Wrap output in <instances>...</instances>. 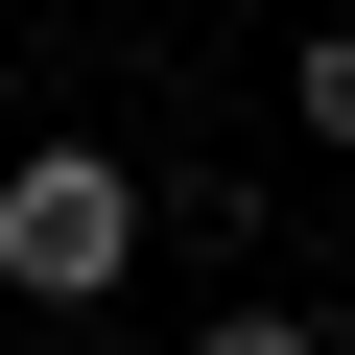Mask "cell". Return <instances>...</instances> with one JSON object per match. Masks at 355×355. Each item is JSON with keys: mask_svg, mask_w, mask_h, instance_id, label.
Segmentation results:
<instances>
[{"mask_svg": "<svg viewBox=\"0 0 355 355\" xmlns=\"http://www.w3.org/2000/svg\"><path fill=\"white\" fill-rule=\"evenodd\" d=\"M142 166L119 142H24V166H0V308H119L142 284Z\"/></svg>", "mask_w": 355, "mask_h": 355, "instance_id": "6da1fadb", "label": "cell"}, {"mask_svg": "<svg viewBox=\"0 0 355 355\" xmlns=\"http://www.w3.org/2000/svg\"><path fill=\"white\" fill-rule=\"evenodd\" d=\"M284 142H331V166H355V24H308V48H284Z\"/></svg>", "mask_w": 355, "mask_h": 355, "instance_id": "7a4b0ae2", "label": "cell"}, {"mask_svg": "<svg viewBox=\"0 0 355 355\" xmlns=\"http://www.w3.org/2000/svg\"><path fill=\"white\" fill-rule=\"evenodd\" d=\"M190 355H331V331H308V308H214Z\"/></svg>", "mask_w": 355, "mask_h": 355, "instance_id": "3957f363", "label": "cell"}]
</instances>
